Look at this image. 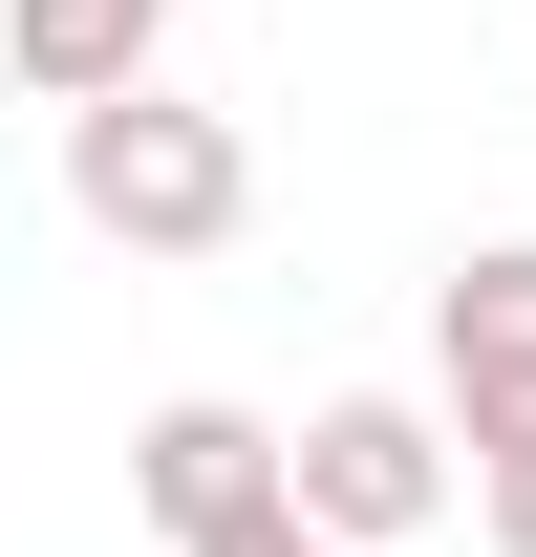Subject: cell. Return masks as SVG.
Masks as SVG:
<instances>
[{
	"label": "cell",
	"instance_id": "4",
	"mask_svg": "<svg viewBox=\"0 0 536 557\" xmlns=\"http://www.w3.org/2000/svg\"><path fill=\"white\" fill-rule=\"evenodd\" d=\"M130 515H150L172 557L236 536V515H279V429H258V408H215V386H194V408H150V429H130Z\"/></svg>",
	"mask_w": 536,
	"mask_h": 557
},
{
	"label": "cell",
	"instance_id": "7",
	"mask_svg": "<svg viewBox=\"0 0 536 557\" xmlns=\"http://www.w3.org/2000/svg\"><path fill=\"white\" fill-rule=\"evenodd\" d=\"M194 557H322V536H301V515H236V536H194Z\"/></svg>",
	"mask_w": 536,
	"mask_h": 557
},
{
	"label": "cell",
	"instance_id": "1",
	"mask_svg": "<svg viewBox=\"0 0 536 557\" xmlns=\"http://www.w3.org/2000/svg\"><path fill=\"white\" fill-rule=\"evenodd\" d=\"M65 214L108 258H215V236L258 214V150H236V108H194V86H130V108H65Z\"/></svg>",
	"mask_w": 536,
	"mask_h": 557
},
{
	"label": "cell",
	"instance_id": "3",
	"mask_svg": "<svg viewBox=\"0 0 536 557\" xmlns=\"http://www.w3.org/2000/svg\"><path fill=\"white\" fill-rule=\"evenodd\" d=\"M429 429H451L472 472L536 450V236H494V258L429 278Z\"/></svg>",
	"mask_w": 536,
	"mask_h": 557
},
{
	"label": "cell",
	"instance_id": "5",
	"mask_svg": "<svg viewBox=\"0 0 536 557\" xmlns=\"http://www.w3.org/2000/svg\"><path fill=\"white\" fill-rule=\"evenodd\" d=\"M172 22H194V0H0V65L44 86V108H130Z\"/></svg>",
	"mask_w": 536,
	"mask_h": 557
},
{
	"label": "cell",
	"instance_id": "6",
	"mask_svg": "<svg viewBox=\"0 0 536 557\" xmlns=\"http://www.w3.org/2000/svg\"><path fill=\"white\" fill-rule=\"evenodd\" d=\"M472 536H494V557H536V450H494V472H472Z\"/></svg>",
	"mask_w": 536,
	"mask_h": 557
},
{
	"label": "cell",
	"instance_id": "2",
	"mask_svg": "<svg viewBox=\"0 0 536 557\" xmlns=\"http://www.w3.org/2000/svg\"><path fill=\"white\" fill-rule=\"evenodd\" d=\"M279 515H301L322 557L429 536V515H451V429L407 408V386H343V408H301V429H279Z\"/></svg>",
	"mask_w": 536,
	"mask_h": 557
}]
</instances>
